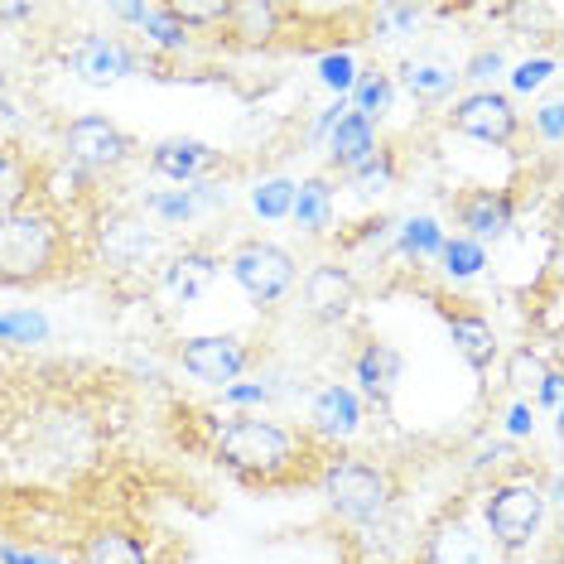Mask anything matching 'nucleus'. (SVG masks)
<instances>
[{
    "mask_svg": "<svg viewBox=\"0 0 564 564\" xmlns=\"http://www.w3.org/2000/svg\"><path fill=\"white\" fill-rule=\"evenodd\" d=\"M217 208H227V188L223 178H203V184H178L145 194V217H160V227H194L198 217H208Z\"/></svg>",
    "mask_w": 564,
    "mask_h": 564,
    "instance_id": "obj_18",
    "label": "nucleus"
},
{
    "mask_svg": "<svg viewBox=\"0 0 564 564\" xmlns=\"http://www.w3.org/2000/svg\"><path fill=\"white\" fill-rule=\"evenodd\" d=\"M227 271H232L237 290L247 294L256 310L271 314L275 304H285L294 285H300V261L290 247H280L271 237H247L227 251Z\"/></svg>",
    "mask_w": 564,
    "mask_h": 564,
    "instance_id": "obj_5",
    "label": "nucleus"
},
{
    "mask_svg": "<svg viewBox=\"0 0 564 564\" xmlns=\"http://www.w3.org/2000/svg\"><path fill=\"white\" fill-rule=\"evenodd\" d=\"M440 265H444V280H454V285L478 280L487 271V247H478V241H468V237H444Z\"/></svg>",
    "mask_w": 564,
    "mask_h": 564,
    "instance_id": "obj_30",
    "label": "nucleus"
},
{
    "mask_svg": "<svg viewBox=\"0 0 564 564\" xmlns=\"http://www.w3.org/2000/svg\"><path fill=\"white\" fill-rule=\"evenodd\" d=\"M440 247H444L440 217L415 213V217H405V223L395 227V256H401V261H415V265L440 261Z\"/></svg>",
    "mask_w": 564,
    "mask_h": 564,
    "instance_id": "obj_28",
    "label": "nucleus"
},
{
    "mask_svg": "<svg viewBox=\"0 0 564 564\" xmlns=\"http://www.w3.org/2000/svg\"><path fill=\"white\" fill-rule=\"evenodd\" d=\"M401 377H405V362L401 352L391 348L387 338H362V348L352 352V381H357V395L367 405H377L381 415H391V401L401 391Z\"/></svg>",
    "mask_w": 564,
    "mask_h": 564,
    "instance_id": "obj_16",
    "label": "nucleus"
},
{
    "mask_svg": "<svg viewBox=\"0 0 564 564\" xmlns=\"http://www.w3.org/2000/svg\"><path fill=\"white\" fill-rule=\"evenodd\" d=\"M550 511V492H541L531 478H502L482 492V521L492 531V545L517 555V550L535 545Z\"/></svg>",
    "mask_w": 564,
    "mask_h": 564,
    "instance_id": "obj_6",
    "label": "nucleus"
},
{
    "mask_svg": "<svg viewBox=\"0 0 564 564\" xmlns=\"http://www.w3.org/2000/svg\"><path fill=\"white\" fill-rule=\"evenodd\" d=\"M290 203H294V178L290 174H271L251 188V213L261 223H290Z\"/></svg>",
    "mask_w": 564,
    "mask_h": 564,
    "instance_id": "obj_31",
    "label": "nucleus"
},
{
    "mask_svg": "<svg viewBox=\"0 0 564 564\" xmlns=\"http://www.w3.org/2000/svg\"><path fill=\"white\" fill-rule=\"evenodd\" d=\"M560 387H564V377H560V371H550V377L541 381V391H535V401H541L545 410H555L560 405Z\"/></svg>",
    "mask_w": 564,
    "mask_h": 564,
    "instance_id": "obj_42",
    "label": "nucleus"
},
{
    "mask_svg": "<svg viewBox=\"0 0 564 564\" xmlns=\"http://www.w3.org/2000/svg\"><path fill=\"white\" fill-rule=\"evenodd\" d=\"M328 454L333 448L318 444L310 430L280 425V420L265 415H232L213 430V458L251 487L314 482V473L324 468Z\"/></svg>",
    "mask_w": 564,
    "mask_h": 564,
    "instance_id": "obj_1",
    "label": "nucleus"
},
{
    "mask_svg": "<svg viewBox=\"0 0 564 564\" xmlns=\"http://www.w3.org/2000/svg\"><path fill=\"white\" fill-rule=\"evenodd\" d=\"M333 213H338V184L333 174H310L294 178V203H290V223L300 227L304 237L324 241L333 227Z\"/></svg>",
    "mask_w": 564,
    "mask_h": 564,
    "instance_id": "obj_24",
    "label": "nucleus"
},
{
    "mask_svg": "<svg viewBox=\"0 0 564 564\" xmlns=\"http://www.w3.org/2000/svg\"><path fill=\"white\" fill-rule=\"evenodd\" d=\"M444 126L454 135H468V140H482V145H517L525 131V117L517 111V101H511L507 93H497V87H482V93H464L454 97L444 107Z\"/></svg>",
    "mask_w": 564,
    "mask_h": 564,
    "instance_id": "obj_9",
    "label": "nucleus"
},
{
    "mask_svg": "<svg viewBox=\"0 0 564 564\" xmlns=\"http://www.w3.org/2000/svg\"><path fill=\"white\" fill-rule=\"evenodd\" d=\"M217 271H223V251L213 241H184V247H170V256L155 265L150 285L160 290V300H170L174 310H188L203 294L213 290Z\"/></svg>",
    "mask_w": 564,
    "mask_h": 564,
    "instance_id": "obj_10",
    "label": "nucleus"
},
{
    "mask_svg": "<svg viewBox=\"0 0 564 564\" xmlns=\"http://www.w3.org/2000/svg\"><path fill=\"white\" fill-rule=\"evenodd\" d=\"M0 564H63L58 555H44V550H20V545H0Z\"/></svg>",
    "mask_w": 564,
    "mask_h": 564,
    "instance_id": "obj_41",
    "label": "nucleus"
},
{
    "mask_svg": "<svg viewBox=\"0 0 564 564\" xmlns=\"http://www.w3.org/2000/svg\"><path fill=\"white\" fill-rule=\"evenodd\" d=\"M63 63L73 68V78L87 87H111L131 73L145 68L135 44H126L121 34H78L68 48H63Z\"/></svg>",
    "mask_w": 564,
    "mask_h": 564,
    "instance_id": "obj_12",
    "label": "nucleus"
},
{
    "mask_svg": "<svg viewBox=\"0 0 564 564\" xmlns=\"http://www.w3.org/2000/svg\"><path fill=\"white\" fill-rule=\"evenodd\" d=\"M550 78H555V58H550V54H541V58H525V63H517V68L507 73L511 93H535V87H545Z\"/></svg>",
    "mask_w": 564,
    "mask_h": 564,
    "instance_id": "obj_36",
    "label": "nucleus"
},
{
    "mask_svg": "<svg viewBox=\"0 0 564 564\" xmlns=\"http://www.w3.org/2000/svg\"><path fill=\"white\" fill-rule=\"evenodd\" d=\"M93 251L97 265L117 280H135L140 290H150L155 265L170 256V237L164 227H155L140 208H121V213H101L93 227Z\"/></svg>",
    "mask_w": 564,
    "mask_h": 564,
    "instance_id": "obj_4",
    "label": "nucleus"
},
{
    "mask_svg": "<svg viewBox=\"0 0 564 564\" xmlns=\"http://www.w3.org/2000/svg\"><path fill=\"white\" fill-rule=\"evenodd\" d=\"M78 237L54 203H30L0 217V290H40L73 275Z\"/></svg>",
    "mask_w": 564,
    "mask_h": 564,
    "instance_id": "obj_2",
    "label": "nucleus"
},
{
    "mask_svg": "<svg viewBox=\"0 0 564 564\" xmlns=\"http://www.w3.org/2000/svg\"><path fill=\"white\" fill-rule=\"evenodd\" d=\"M367 410H362V395H357L348 381H328V387L314 391L310 401V434L318 444L338 448L343 440H352L357 430H362Z\"/></svg>",
    "mask_w": 564,
    "mask_h": 564,
    "instance_id": "obj_17",
    "label": "nucleus"
},
{
    "mask_svg": "<svg viewBox=\"0 0 564 564\" xmlns=\"http://www.w3.org/2000/svg\"><path fill=\"white\" fill-rule=\"evenodd\" d=\"M0 117H15V101H10V73L0 68Z\"/></svg>",
    "mask_w": 564,
    "mask_h": 564,
    "instance_id": "obj_43",
    "label": "nucleus"
},
{
    "mask_svg": "<svg viewBox=\"0 0 564 564\" xmlns=\"http://www.w3.org/2000/svg\"><path fill=\"white\" fill-rule=\"evenodd\" d=\"M448 208H454V223L464 227L468 241H502L511 227H517V194L511 188H492V184H473V188H458L454 198H448Z\"/></svg>",
    "mask_w": 564,
    "mask_h": 564,
    "instance_id": "obj_13",
    "label": "nucleus"
},
{
    "mask_svg": "<svg viewBox=\"0 0 564 564\" xmlns=\"http://www.w3.org/2000/svg\"><path fill=\"white\" fill-rule=\"evenodd\" d=\"M227 170L223 150H213L208 140L194 135H164L150 145V174L170 178V184H203V178H217Z\"/></svg>",
    "mask_w": 564,
    "mask_h": 564,
    "instance_id": "obj_15",
    "label": "nucleus"
},
{
    "mask_svg": "<svg viewBox=\"0 0 564 564\" xmlns=\"http://www.w3.org/2000/svg\"><path fill=\"white\" fill-rule=\"evenodd\" d=\"M73 564H155L150 541L131 525H93L73 545Z\"/></svg>",
    "mask_w": 564,
    "mask_h": 564,
    "instance_id": "obj_19",
    "label": "nucleus"
},
{
    "mask_svg": "<svg viewBox=\"0 0 564 564\" xmlns=\"http://www.w3.org/2000/svg\"><path fill=\"white\" fill-rule=\"evenodd\" d=\"M285 20H294L290 6H271V0H232L223 30L232 34L241 48H265L285 34Z\"/></svg>",
    "mask_w": 564,
    "mask_h": 564,
    "instance_id": "obj_21",
    "label": "nucleus"
},
{
    "mask_svg": "<svg viewBox=\"0 0 564 564\" xmlns=\"http://www.w3.org/2000/svg\"><path fill=\"white\" fill-rule=\"evenodd\" d=\"M0 391H6V367H0Z\"/></svg>",
    "mask_w": 564,
    "mask_h": 564,
    "instance_id": "obj_45",
    "label": "nucleus"
},
{
    "mask_svg": "<svg viewBox=\"0 0 564 564\" xmlns=\"http://www.w3.org/2000/svg\"><path fill=\"white\" fill-rule=\"evenodd\" d=\"M227 6H232V0H208V6H203V0H174L170 10L178 15V24L194 34V40H203V34H223Z\"/></svg>",
    "mask_w": 564,
    "mask_h": 564,
    "instance_id": "obj_33",
    "label": "nucleus"
},
{
    "mask_svg": "<svg viewBox=\"0 0 564 564\" xmlns=\"http://www.w3.org/2000/svg\"><path fill=\"white\" fill-rule=\"evenodd\" d=\"M63 155L73 170L93 174V178H117L121 170H131L140 160V145L131 131H121L111 117L101 111H83L63 126Z\"/></svg>",
    "mask_w": 564,
    "mask_h": 564,
    "instance_id": "obj_7",
    "label": "nucleus"
},
{
    "mask_svg": "<svg viewBox=\"0 0 564 564\" xmlns=\"http://www.w3.org/2000/svg\"><path fill=\"white\" fill-rule=\"evenodd\" d=\"M391 101H395L391 68H381V63H371V68H357V83H352V93H348V107L357 111V117L377 126L391 111Z\"/></svg>",
    "mask_w": 564,
    "mask_h": 564,
    "instance_id": "obj_27",
    "label": "nucleus"
},
{
    "mask_svg": "<svg viewBox=\"0 0 564 564\" xmlns=\"http://www.w3.org/2000/svg\"><path fill=\"white\" fill-rule=\"evenodd\" d=\"M507 434H511V440H525V434H535V405L531 401H511V410H507Z\"/></svg>",
    "mask_w": 564,
    "mask_h": 564,
    "instance_id": "obj_40",
    "label": "nucleus"
},
{
    "mask_svg": "<svg viewBox=\"0 0 564 564\" xmlns=\"http://www.w3.org/2000/svg\"><path fill=\"white\" fill-rule=\"evenodd\" d=\"M395 184H401V150L387 140H377V150L348 174V188L357 198H387Z\"/></svg>",
    "mask_w": 564,
    "mask_h": 564,
    "instance_id": "obj_26",
    "label": "nucleus"
},
{
    "mask_svg": "<svg viewBox=\"0 0 564 564\" xmlns=\"http://www.w3.org/2000/svg\"><path fill=\"white\" fill-rule=\"evenodd\" d=\"M391 83L395 87H405L415 101H430V107H448V101L458 97V68L454 63H444V58H430V54H415V58H405L401 68L391 73Z\"/></svg>",
    "mask_w": 564,
    "mask_h": 564,
    "instance_id": "obj_23",
    "label": "nucleus"
},
{
    "mask_svg": "<svg viewBox=\"0 0 564 564\" xmlns=\"http://www.w3.org/2000/svg\"><path fill=\"white\" fill-rule=\"evenodd\" d=\"M44 198V164L30 150L0 140V217Z\"/></svg>",
    "mask_w": 564,
    "mask_h": 564,
    "instance_id": "obj_20",
    "label": "nucleus"
},
{
    "mask_svg": "<svg viewBox=\"0 0 564 564\" xmlns=\"http://www.w3.org/2000/svg\"><path fill=\"white\" fill-rule=\"evenodd\" d=\"M294 290H300V300H304V314L324 328L348 324L357 314V304H362V285H357L352 265H343V261H314Z\"/></svg>",
    "mask_w": 564,
    "mask_h": 564,
    "instance_id": "obj_11",
    "label": "nucleus"
},
{
    "mask_svg": "<svg viewBox=\"0 0 564 564\" xmlns=\"http://www.w3.org/2000/svg\"><path fill=\"white\" fill-rule=\"evenodd\" d=\"M420 30V10H381L377 15V34L371 40H401V34H415Z\"/></svg>",
    "mask_w": 564,
    "mask_h": 564,
    "instance_id": "obj_38",
    "label": "nucleus"
},
{
    "mask_svg": "<svg viewBox=\"0 0 564 564\" xmlns=\"http://www.w3.org/2000/svg\"><path fill=\"white\" fill-rule=\"evenodd\" d=\"M545 564H560V550H550V560Z\"/></svg>",
    "mask_w": 564,
    "mask_h": 564,
    "instance_id": "obj_44",
    "label": "nucleus"
},
{
    "mask_svg": "<svg viewBox=\"0 0 564 564\" xmlns=\"http://www.w3.org/2000/svg\"><path fill=\"white\" fill-rule=\"evenodd\" d=\"M318 83H324L333 97H348L352 83H357V58L348 54V48H333V54H324V58H318Z\"/></svg>",
    "mask_w": 564,
    "mask_h": 564,
    "instance_id": "obj_34",
    "label": "nucleus"
},
{
    "mask_svg": "<svg viewBox=\"0 0 564 564\" xmlns=\"http://www.w3.org/2000/svg\"><path fill=\"white\" fill-rule=\"evenodd\" d=\"M497 73H507V54H502V48H478V54H473L464 68H458V78H468L473 93H482V87L492 83Z\"/></svg>",
    "mask_w": 564,
    "mask_h": 564,
    "instance_id": "obj_35",
    "label": "nucleus"
},
{
    "mask_svg": "<svg viewBox=\"0 0 564 564\" xmlns=\"http://www.w3.org/2000/svg\"><path fill=\"white\" fill-rule=\"evenodd\" d=\"M117 20L135 24V40L155 48V54H188V48H198V40L178 24L170 6H117Z\"/></svg>",
    "mask_w": 564,
    "mask_h": 564,
    "instance_id": "obj_22",
    "label": "nucleus"
},
{
    "mask_svg": "<svg viewBox=\"0 0 564 564\" xmlns=\"http://www.w3.org/2000/svg\"><path fill=\"white\" fill-rule=\"evenodd\" d=\"M371 150H377V126L362 121V117H357V111L348 107V117L333 126L328 140H324V160H328V170H333V174H352L357 164L371 155Z\"/></svg>",
    "mask_w": 564,
    "mask_h": 564,
    "instance_id": "obj_25",
    "label": "nucleus"
},
{
    "mask_svg": "<svg viewBox=\"0 0 564 564\" xmlns=\"http://www.w3.org/2000/svg\"><path fill=\"white\" fill-rule=\"evenodd\" d=\"M271 381H261V377H256V381H232V387H223V401L227 405H237V410H251V405H265V401H271Z\"/></svg>",
    "mask_w": 564,
    "mask_h": 564,
    "instance_id": "obj_37",
    "label": "nucleus"
},
{
    "mask_svg": "<svg viewBox=\"0 0 564 564\" xmlns=\"http://www.w3.org/2000/svg\"><path fill=\"white\" fill-rule=\"evenodd\" d=\"M550 371H555V367L545 362V352L535 348V343H521V348L507 352V387L517 391L521 401H531V395L541 391V381L550 377Z\"/></svg>",
    "mask_w": 564,
    "mask_h": 564,
    "instance_id": "obj_29",
    "label": "nucleus"
},
{
    "mask_svg": "<svg viewBox=\"0 0 564 564\" xmlns=\"http://www.w3.org/2000/svg\"><path fill=\"white\" fill-rule=\"evenodd\" d=\"M560 101H545V107H535V117L525 121V131H541L545 145H560Z\"/></svg>",
    "mask_w": 564,
    "mask_h": 564,
    "instance_id": "obj_39",
    "label": "nucleus"
},
{
    "mask_svg": "<svg viewBox=\"0 0 564 564\" xmlns=\"http://www.w3.org/2000/svg\"><path fill=\"white\" fill-rule=\"evenodd\" d=\"M314 487L324 492L328 511L348 525H381L387 511L395 507L401 497V482L387 464L377 458H357V454H333L324 458V468L314 473Z\"/></svg>",
    "mask_w": 564,
    "mask_h": 564,
    "instance_id": "obj_3",
    "label": "nucleus"
},
{
    "mask_svg": "<svg viewBox=\"0 0 564 564\" xmlns=\"http://www.w3.org/2000/svg\"><path fill=\"white\" fill-rule=\"evenodd\" d=\"M434 310H440L444 328H448V343H454V352L468 362V371L487 377L492 362L502 357V338H497L492 318H487L482 310H473V304H464V300H434Z\"/></svg>",
    "mask_w": 564,
    "mask_h": 564,
    "instance_id": "obj_14",
    "label": "nucleus"
},
{
    "mask_svg": "<svg viewBox=\"0 0 564 564\" xmlns=\"http://www.w3.org/2000/svg\"><path fill=\"white\" fill-rule=\"evenodd\" d=\"M174 362L184 367V377L223 391L261 362V343L241 338V333H194V338H178Z\"/></svg>",
    "mask_w": 564,
    "mask_h": 564,
    "instance_id": "obj_8",
    "label": "nucleus"
},
{
    "mask_svg": "<svg viewBox=\"0 0 564 564\" xmlns=\"http://www.w3.org/2000/svg\"><path fill=\"white\" fill-rule=\"evenodd\" d=\"M48 318L40 310H6L0 314V343H15V348H40L48 343Z\"/></svg>",
    "mask_w": 564,
    "mask_h": 564,
    "instance_id": "obj_32",
    "label": "nucleus"
}]
</instances>
